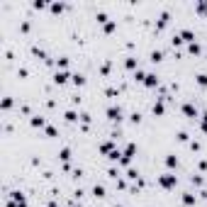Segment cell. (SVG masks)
Returning a JSON list of instances; mask_svg holds the SVG:
<instances>
[{
	"label": "cell",
	"instance_id": "1",
	"mask_svg": "<svg viewBox=\"0 0 207 207\" xmlns=\"http://www.w3.org/2000/svg\"><path fill=\"white\" fill-rule=\"evenodd\" d=\"M161 185H163V188H173V185H175V175L166 173V175L161 178Z\"/></svg>",
	"mask_w": 207,
	"mask_h": 207
},
{
	"label": "cell",
	"instance_id": "2",
	"mask_svg": "<svg viewBox=\"0 0 207 207\" xmlns=\"http://www.w3.org/2000/svg\"><path fill=\"white\" fill-rule=\"evenodd\" d=\"M107 117H110V119H122V110H119V107H110V110H107Z\"/></svg>",
	"mask_w": 207,
	"mask_h": 207
},
{
	"label": "cell",
	"instance_id": "3",
	"mask_svg": "<svg viewBox=\"0 0 207 207\" xmlns=\"http://www.w3.org/2000/svg\"><path fill=\"white\" fill-rule=\"evenodd\" d=\"M183 112H185L188 117H197V110H195L193 105H185V107H183Z\"/></svg>",
	"mask_w": 207,
	"mask_h": 207
},
{
	"label": "cell",
	"instance_id": "4",
	"mask_svg": "<svg viewBox=\"0 0 207 207\" xmlns=\"http://www.w3.org/2000/svg\"><path fill=\"white\" fill-rule=\"evenodd\" d=\"M66 80H68V73H64V71L56 73V83H66Z\"/></svg>",
	"mask_w": 207,
	"mask_h": 207
},
{
	"label": "cell",
	"instance_id": "5",
	"mask_svg": "<svg viewBox=\"0 0 207 207\" xmlns=\"http://www.w3.org/2000/svg\"><path fill=\"white\" fill-rule=\"evenodd\" d=\"M144 83H146V85H156V83H158V78H156V76H146V78H144Z\"/></svg>",
	"mask_w": 207,
	"mask_h": 207
},
{
	"label": "cell",
	"instance_id": "6",
	"mask_svg": "<svg viewBox=\"0 0 207 207\" xmlns=\"http://www.w3.org/2000/svg\"><path fill=\"white\" fill-rule=\"evenodd\" d=\"M73 83H76V85H83L85 78H83V76H73Z\"/></svg>",
	"mask_w": 207,
	"mask_h": 207
},
{
	"label": "cell",
	"instance_id": "7",
	"mask_svg": "<svg viewBox=\"0 0 207 207\" xmlns=\"http://www.w3.org/2000/svg\"><path fill=\"white\" fill-rule=\"evenodd\" d=\"M61 158H64V161H68V158H71V151H68V149H61Z\"/></svg>",
	"mask_w": 207,
	"mask_h": 207
},
{
	"label": "cell",
	"instance_id": "8",
	"mask_svg": "<svg viewBox=\"0 0 207 207\" xmlns=\"http://www.w3.org/2000/svg\"><path fill=\"white\" fill-rule=\"evenodd\" d=\"M32 124H34V127H44V119H41V117H34Z\"/></svg>",
	"mask_w": 207,
	"mask_h": 207
},
{
	"label": "cell",
	"instance_id": "9",
	"mask_svg": "<svg viewBox=\"0 0 207 207\" xmlns=\"http://www.w3.org/2000/svg\"><path fill=\"white\" fill-rule=\"evenodd\" d=\"M180 37H183L185 41H190V39H193V32H190V29H185V32H183V34H180Z\"/></svg>",
	"mask_w": 207,
	"mask_h": 207
},
{
	"label": "cell",
	"instance_id": "10",
	"mask_svg": "<svg viewBox=\"0 0 207 207\" xmlns=\"http://www.w3.org/2000/svg\"><path fill=\"white\" fill-rule=\"evenodd\" d=\"M166 163H168V166H171V168H173V166L178 163V158H175V156H168V158H166Z\"/></svg>",
	"mask_w": 207,
	"mask_h": 207
},
{
	"label": "cell",
	"instance_id": "11",
	"mask_svg": "<svg viewBox=\"0 0 207 207\" xmlns=\"http://www.w3.org/2000/svg\"><path fill=\"white\" fill-rule=\"evenodd\" d=\"M183 202H185V205H193V202H195V197H193V195H185V197H183Z\"/></svg>",
	"mask_w": 207,
	"mask_h": 207
},
{
	"label": "cell",
	"instance_id": "12",
	"mask_svg": "<svg viewBox=\"0 0 207 207\" xmlns=\"http://www.w3.org/2000/svg\"><path fill=\"white\" fill-rule=\"evenodd\" d=\"M161 112H163V105H161V103L154 105V115H161Z\"/></svg>",
	"mask_w": 207,
	"mask_h": 207
},
{
	"label": "cell",
	"instance_id": "13",
	"mask_svg": "<svg viewBox=\"0 0 207 207\" xmlns=\"http://www.w3.org/2000/svg\"><path fill=\"white\" fill-rule=\"evenodd\" d=\"M95 195H98V197L105 195V188H103V185H95Z\"/></svg>",
	"mask_w": 207,
	"mask_h": 207
},
{
	"label": "cell",
	"instance_id": "14",
	"mask_svg": "<svg viewBox=\"0 0 207 207\" xmlns=\"http://www.w3.org/2000/svg\"><path fill=\"white\" fill-rule=\"evenodd\" d=\"M151 61H161V51H154L151 54Z\"/></svg>",
	"mask_w": 207,
	"mask_h": 207
},
{
	"label": "cell",
	"instance_id": "15",
	"mask_svg": "<svg viewBox=\"0 0 207 207\" xmlns=\"http://www.w3.org/2000/svg\"><path fill=\"white\" fill-rule=\"evenodd\" d=\"M197 83H200V85H207V76H197Z\"/></svg>",
	"mask_w": 207,
	"mask_h": 207
}]
</instances>
